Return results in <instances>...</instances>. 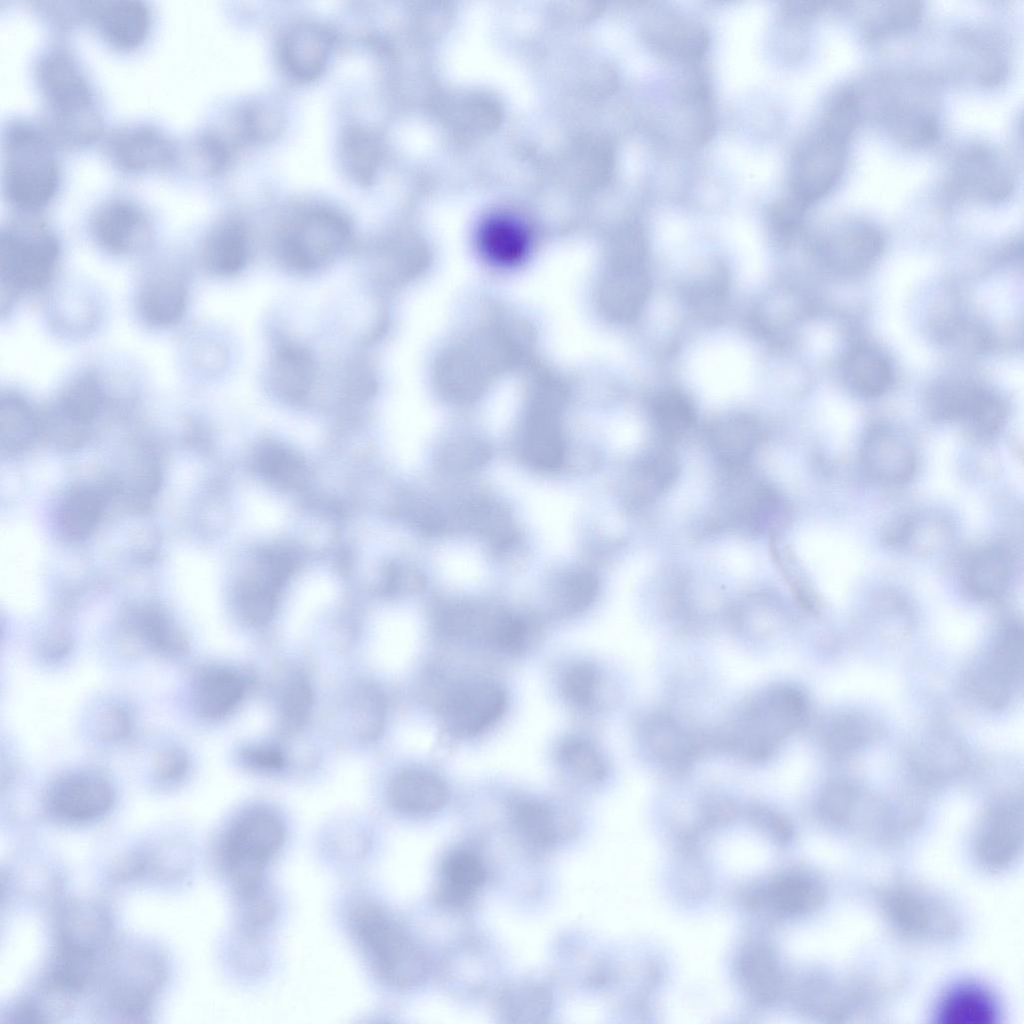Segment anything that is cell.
<instances>
[{
    "label": "cell",
    "mask_w": 1024,
    "mask_h": 1024,
    "mask_svg": "<svg viewBox=\"0 0 1024 1024\" xmlns=\"http://www.w3.org/2000/svg\"><path fill=\"white\" fill-rule=\"evenodd\" d=\"M35 79L54 138L78 146L98 136L101 116L95 96L70 52L53 48L43 53L36 63Z\"/></svg>",
    "instance_id": "6da1fadb"
},
{
    "label": "cell",
    "mask_w": 1024,
    "mask_h": 1024,
    "mask_svg": "<svg viewBox=\"0 0 1024 1024\" xmlns=\"http://www.w3.org/2000/svg\"><path fill=\"white\" fill-rule=\"evenodd\" d=\"M2 190L14 207L32 212L55 196L60 169L51 137L37 125L15 120L2 138Z\"/></svg>",
    "instance_id": "7a4b0ae2"
},
{
    "label": "cell",
    "mask_w": 1024,
    "mask_h": 1024,
    "mask_svg": "<svg viewBox=\"0 0 1024 1024\" xmlns=\"http://www.w3.org/2000/svg\"><path fill=\"white\" fill-rule=\"evenodd\" d=\"M807 714L803 691L791 685L771 687L748 703L724 746L747 759L763 760L804 723Z\"/></svg>",
    "instance_id": "3957f363"
},
{
    "label": "cell",
    "mask_w": 1024,
    "mask_h": 1024,
    "mask_svg": "<svg viewBox=\"0 0 1024 1024\" xmlns=\"http://www.w3.org/2000/svg\"><path fill=\"white\" fill-rule=\"evenodd\" d=\"M351 925L374 968L388 983L408 988L424 979V952L383 907L374 903L358 905L351 913Z\"/></svg>",
    "instance_id": "277c9868"
},
{
    "label": "cell",
    "mask_w": 1024,
    "mask_h": 1024,
    "mask_svg": "<svg viewBox=\"0 0 1024 1024\" xmlns=\"http://www.w3.org/2000/svg\"><path fill=\"white\" fill-rule=\"evenodd\" d=\"M60 256V244L44 223L30 218L12 221L0 236L2 304L25 292L44 288Z\"/></svg>",
    "instance_id": "5b68a950"
},
{
    "label": "cell",
    "mask_w": 1024,
    "mask_h": 1024,
    "mask_svg": "<svg viewBox=\"0 0 1024 1024\" xmlns=\"http://www.w3.org/2000/svg\"><path fill=\"white\" fill-rule=\"evenodd\" d=\"M284 838L281 819L265 808L245 812L230 826L222 858L240 896L263 885V868L282 847Z\"/></svg>",
    "instance_id": "8992f818"
},
{
    "label": "cell",
    "mask_w": 1024,
    "mask_h": 1024,
    "mask_svg": "<svg viewBox=\"0 0 1024 1024\" xmlns=\"http://www.w3.org/2000/svg\"><path fill=\"white\" fill-rule=\"evenodd\" d=\"M849 142L819 123L792 160L790 194L805 207L825 197L842 176Z\"/></svg>",
    "instance_id": "52a82bcc"
},
{
    "label": "cell",
    "mask_w": 1024,
    "mask_h": 1024,
    "mask_svg": "<svg viewBox=\"0 0 1024 1024\" xmlns=\"http://www.w3.org/2000/svg\"><path fill=\"white\" fill-rule=\"evenodd\" d=\"M350 232L347 219L339 212L324 208L309 211L283 236L281 257L298 271L315 270L339 255L349 241Z\"/></svg>",
    "instance_id": "ba28073f"
},
{
    "label": "cell",
    "mask_w": 1024,
    "mask_h": 1024,
    "mask_svg": "<svg viewBox=\"0 0 1024 1024\" xmlns=\"http://www.w3.org/2000/svg\"><path fill=\"white\" fill-rule=\"evenodd\" d=\"M1022 667V632L1015 626L1008 627L970 671L968 689L983 705L1000 708L1013 697Z\"/></svg>",
    "instance_id": "9c48e42d"
},
{
    "label": "cell",
    "mask_w": 1024,
    "mask_h": 1024,
    "mask_svg": "<svg viewBox=\"0 0 1024 1024\" xmlns=\"http://www.w3.org/2000/svg\"><path fill=\"white\" fill-rule=\"evenodd\" d=\"M106 996L119 1014L136 1017L144 1012L163 979V966L151 952L115 954L105 966Z\"/></svg>",
    "instance_id": "30bf717a"
},
{
    "label": "cell",
    "mask_w": 1024,
    "mask_h": 1024,
    "mask_svg": "<svg viewBox=\"0 0 1024 1024\" xmlns=\"http://www.w3.org/2000/svg\"><path fill=\"white\" fill-rule=\"evenodd\" d=\"M660 130L676 144L696 147L707 142L715 128L710 88L692 75L679 83L660 111Z\"/></svg>",
    "instance_id": "8fae6325"
},
{
    "label": "cell",
    "mask_w": 1024,
    "mask_h": 1024,
    "mask_svg": "<svg viewBox=\"0 0 1024 1024\" xmlns=\"http://www.w3.org/2000/svg\"><path fill=\"white\" fill-rule=\"evenodd\" d=\"M1014 177L998 151L983 144L968 146L955 158L948 188L964 198L998 202L1012 192Z\"/></svg>",
    "instance_id": "7c38bea8"
},
{
    "label": "cell",
    "mask_w": 1024,
    "mask_h": 1024,
    "mask_svg": "<svg viewBox=\"0 0 1024 1024\" xmlns=\"http://www.w3.org/2000/svg\"><path fill=\"white\" fill-rule=\"evenodd\" d=\"M104 401L100 380L93 374L81 375L64 388L54 410L41 420V432L64 448L77 446L99 415Z\"/></svg>",
    "instance_id": "4fadbf2b"
},
{
    "label": "cell",
    "mask_w": 1024,
    "mask_h": 1024,
    "mask_svg": "<svg viewBox=\"0 0 1024 1024\" xmlns=\"http://www.w3.org/2000/svg\"><path fill=\"white\" fill-rule=\"evenodd\" d=\"M640 33L654 51L686 64L699 62L709 45L708 32L698 20L670 8L649 11L640 24Z\"/></svg>",
    "instance_id": "5bb4252c"
},
{
    "label": "cell",
    "mask_w": 1024,
    "mask_h": 1024,
    "mask_svg": "<svg viewBox=\"0 0 1024 1024\" xmlns=\"http://www.w3.org/2000/svg\"><path fill=\"white\" fill-rule=\"evenodd\" d=\"M91 233L103 251L112 255H128L148 245L151 227L137 204L127 199H113L95 212Z\"/></svg>",
    "instance_id": "9a60e30c"
},
{
    "label": "cell",
    "mask_w": 1024,
    "mask_h": 1024,
    "mask_svg": "<svg viewBox=\"0 0 1024 1024\" xmlns=\"http://www.w3.org/2000/svg\"><path fill=\"white\" fill-rule=\"evenodd\" d=\"M48 809L67 823H86L105 815L113 804L110 785L91 774H72L58 780L50 789Z\"/></svg>",
    "instance_id": "2e32d148"
},
{
    "label": "cell",
    "mask_w": 1024,
    "mask_h": 1024,
    "mask_svg": "<svg viewBox=\"0 0 1024 1024\" xmlns=\"http://www.w3.org/2000/svg\"><path fill=\"white\" fill-rule=\"evenodd\" d=\"M81 10L101 37L119 50L139 47L150 32L151 11L140 0L91 1L85 3Z\"/></svg>",
    "instance_id": "e0dca14e"
},
{
    "label": "cell",
    "mask_w": 1024,
    "mask_h": 1024,
    "mask_svg": "<svg viewBox=\"0 0 1024 1024\" xmlns=\"http://www.w3.org/2000/svg\"><path fill=\"white\" fill-rule=\"evenodd\" d=\"M113 163L128 173H145L168 167L176 148L160 129L146 124L131 125L117 131L109 141Z\"/></svg>",
    "instance_id": "ac0fdd59"
},
{
    "label": "cell",
    "mask_w": 1024,
    "mask_h": 1024,
    "mask_svg": "<svg viewBox=\"0 0 1024 1024\" xmlns=\"http://www.w3.org/2000/svg\"><path fill=\"white\" fill-rule=\"evenodd\" d=\"M506 704L504 690L494 683L481 681L466 685L448 703L447 725L458 736L478 735L502 716Z\"/></svg>",
    "instance_id": "d6986e66"
},
{
    "label": "cell",
    "mask_w": 1024,
    "mask_h": 1024,
    "mask_svg": "<svg viewBox=\"0 0 1024 1024\" xmlns=\"http://www.w3.org/2000/svg\"><path fill=\"white\" fill-rule=\"evenodd\" d=\"M136 301L139 315L148 325L156 328L175 325L187 308V280L179 269H157L141 284Z\"/></svg>",
    "instance_id": "ffe728a7"
},
{
    "label": "cell",
    "mask_w": 1024,
    "mask_h": 1024,
    "mask_svg": "<svg viewBox=\"0 0 1024 1024\" xmlns=\"http://www.w3.org/2000/svg\"><path fill=\"white\" fill-rule=\"evenodd\" d=\"M880 118L888 133L907 146H926L939 135L936 113L922 96L893 93L883 104Z\"/></svg>",
    "instance_id": "44dd1931"
},
{
    "label": "cell",
    "mask_w": 1024,
    "mask_h": 1024,
    "mask_svg": "<svg viewBox=\"0 0 1024 1024\" xmlns=\"http://www.w3.org/2000/svg\"><path fill=\"white\" fill-rule=\"evenodd\" d=\"M884 246L881 233L865 222L841 225L825 244L827 260L841 273H858L869 268L880 256Z\"/></svg>",
    "instance_id": "7402d4cb"
},
{
    "label": "cell",
    "mask_w": 1024,
    "mask_h": 1024,
    "mask_svg": "<svg viewBox=\"0 0 1024 1024\" xmlns=\"http://www.w3.org/2000/svg\"><path fill=\"white\" fill-rule=\"evenodd\" d=\"M861 459L872 477L890 484L908 481L916 467L915 455L909 444L884 428L874 429L865 437Z\"/></svg>",
    "instance_id": "603a6c76"
},
{
    "label": "cell",
    "mask_w": 1024,
    "mask_h": 1024,
    "mask_svg": "<svg viewBox=\"0 0 1024 1024\" xmlns=\"http://www.w3.org/2000/svg\"><path fill=\"white\" fill-rule=\"evenodd\" d=\"M447 787L436 774L423 769H406L395 775L388 788L391 805L407 815H428L447 801Z\"/></svg>",
    "instance_id": "cb8c5ba5"
},
{
    "label": "cell",
    "mask_w": 1024,
    "mask_h": 1024,
    "mask_svg": "<svg viewBox=\"0 0 1024 1024\" xmlns=\"http://www.w3.org/2000/svg\"><path fill=\"white\" fill-rule=\"evenodd\" d=\"M711 447L727 472L743 470L758 445L761 430L746 414H733L715 421L709 429Z\"/></svg>",
    "instance_id": "d4e9b609"
},
{
    "label": "cell",
    "mask_w": 1024,
    "mask_h": 1024,
    "mask_svg": "<svg viewBox=\"0 0 1024 1024\" xmlns=\"http://www.w3.org/2000/svg\"><path fill=\"white\" fill-rule=\"evenodd\" d=\"M331 50V36L316 24H302L287 33L282 57L287 70L296 78L311 80L324 69Z\"/></svg>",
    "instance_id": "484cf974"
},
{
    "label": "cell",
    "mask_w": 1024,
    "mask_h": 1024,
    "mask_svg": "<svg viewBox=\"0 0 1024 1024\" xmlns=\"http://www.w3.org/2000/svg\"><path fill=\"white\" fill-rule=\"evenodd\" d=\"M243 694L244 682L237 672L213 667L197 677L193 688V706L201 717L219 719L238 706Z\"/></svg>",
    "instance_id": "4316f807"
},
{
    "label": "cell",
    "mask_w": 1024,
    "mask_h": 1024,
    "mask_svg": "<svg viewBox=\"0 0 1024 1024\" xmlns=\"http://www.w3.org/2000/svg\"><path fill=\"white\" fill-rule=\"evenodd\" d=\"M478 245L488 261L500 267H510L526 256L529 236L518 220L506 215H494L480 226Z\"/></svg>",
    "instance_id": "83f0119b"
},
{
    "label": "cell",
    "mask_w": 1024,
    "mask_h": 1024,
    "mask_svg": "<svg viewBox=\"0 0 1024 1024\" xmlns=\"http://www.w3.org/2000/svg\"><path fill=\"white\" fill-rule=\"evenodd\" d=\"M103 493L91 485H78L62 498L56 515L60 534L69 541L89 537L97 527L104 509Z\"/></svg>",
    "instance_id": "f1b7e54d"
},
{
    "label": "cell",
    "mask_w": 1024,
    "mask_h": 1024,
    "mask_svg": "<svg viewBox=\"0 0 1024 1024\" xmlns=\"http://www.w3.org/2000/svg\"><path fill=\"white\" fill-rule=\"evenodd\" d=\"M248 237L244 226L236 220H226L214 227L202 248L204 266L218 276L238 273L248 258Z\"/></svg>",
    "instance_id": "f546056e"
},
{
    "label": "cell",
    "mask_w": 1024,
    "mask_h": 1024,
    "mask_svg": "<svg viewBox=\"0 0 1024 1024\" xmlns=\"http://www.w3.org/2000/svg\"><path fill=\"white\" fill-rule=\"evenodd\" d=\"M486 877L480 858L467 849L447 854L440 869V895L453 906H463L479 891Z\"/></svg>",
    "instance_id": "4dcf8cb0"
},
{
    "label": "cell",
    "mask_w": 1024,
    "mask_h": 1024,
    "mask_svg": "<svg viewBox=\"0 0 1024 1024\" xmlns=\"http://www.w3.org/2000/svg\"><path fill=\"white\" fill-rule=\"evenodd\" d=\"M271 558V557H270ZM265 558L260 567L259 578L247 580L238 596L239 610L244 619L253 624L261 625L269 621L274 613L277 592L284 574V565L279 557Z\"/></svg>",
    "instance_id": "1f68e13d"
},
{
    "label": "cell",
    "mask_w": 1024,
    "mask_h": 1024,
    "mask_svg": "<svg viewBox=\"0 0 1024 1024\" xmlns=\"http://www.w3.org/2000/svg\"><path fill=\"white\" fill-rule=\"evenodd\" d=\"M843 373L847 386L865 398L884 394L893 379L888 359L879 351L867 347L857 348L847 356Z\"/></svg>",
    "instance_id": "d6a6232c"
},
{
    "label": "cell",
    "mask_w": 1024,
    "mask_h": 1024,
    "mask_svg": "<svg viewBox=\"0 0 1024 1024\" xmlns=\"http://www.w3.org/2000/svg\"><path fill=\"white\" fill-rule=\"evenodd\" d=\"M40 433V419L21 395L7 393L0 400V447L15 455L30 447Z\"/></svg>",
    "instance_id": "836d02e7"
},
{
    "label": "cell",
    "mask_w": 1024,
    "mask_h": 1024,
    "mask_svg": "<svg viewBox=\"0 0 1024 1024\" xmlns=\"http://www.w3.org/2000/svg\"><path fill=\"white\" fill-rule=\"evenodd\" d=\"M644 740L648 749L665 765L684 768L696 754L698 743L673 720L659 715L644 725Z\"/></svg>",
    "instance_id": "e575fe53"
},
{
    "label": "cell",
    "mask_w": 1024,
    "mask_h": 1024,
    "mask_svg": "<svg viewBox=\"0 0 1024 1024\" xmlns=\"http://www.w3.org/2000/svg\"><path fill=\"white\" fill-rule=\"evenodd\" d=\"M634 472L633 496L640 505L646 504L672 486L679 462L670 448L654 447L640 457Z\"/></svg>",
    "instance_id": "d590c367"
},
{
    "label": "cell",
    "mask_w": 1024,
    "mask_h": 1024,
    "mask_svg": "<svg viewBox=\"0 0 1024 1024\" xmlns=\"http://www.w3.org/2000/svg\"><path fill=\"white\" fill-rule=\"evenodd\" d=\"M984 388L960 380H946L930 389L927 408L932 416L941 420L971 422Z\"/></svg>",
    "instance_id": "8d00e7d4"
},
{
    "label": "cell",
    "mask_w": 1024,
    "mask_h": 1024,
    "mask_svg": "<svg viewBox=\"0 0 1024 1024\" xmlns=\"http://www.w3.org/2000/svg\"><path fill=\"white\" fill-rule=\"evenodd\" d=\"M1009 560L1005 550L990 547L975 554L965 572L967 589L979 599L998 597L1006 588Z\"/></svg>",
    "instance_id": "74e56055"
},
{
    "label": "cell",
    "mask_w": 1024,
    "mask_h": 1024,
    "mask_svg": "<svg viewBox=\"0 0 1024 1024\" xmlns=\"http://www.w3.org/2000/svg\"><path fill=\"white\" fill-rule=\"evenodd\" d=\"M271 374L274 387L281 395L298 400L307 394L312 384L313 362L302 348L284 345L274 356Z\"/></svg>",
    "instance_id": "f35d334b"
},
{
    "label": "cell",
    "mask_w": 1024,
    "mask_h": 1024,
    "mask_svg": "<svg viewBox=\"0 0 1024 1024\" xmlns=\"http://www.w3.org/2000/svg\"><path fill=\"white\" fill-rule=\"evenodd\" d=\"M500 1015L509 1022L534 1023L547 1016L551 1008L549 992L534 982L509 985L498 999Z\"/></svg>",
    "instance_id": "ab89813d"
},
{
    "label": "cell",
    "mask_w": 1024,
    "mask_h": 1024,
    "mask_svg": "<svg viewBox=\"0 0 1024 1024\" xmlns=\"http://www.w3.org/2000/svg\"><path fill=\"white\" fill-rule=\"evenodd\" d=\"M340 154L351 177L360 183L371 182L379 165L380 147L370 131L359 126L348 128L342 136Z\"/></svg>",
    "instance_id": "60d3db41"
},
{
    "label": "cell",
    "mask_w": 1024,
    "mask_h": 1024,
    "mask_svg": "<svg viewBox=\"0 0 1024 1024\" xmlns=\"http://www.w3.org/2000/svg\"><path fill=\"white\" fill-rule=\"evenodd\" d=\"M651 414L658 432L667 441L683 437L696 421L692 401L677 390L664 391L655 396L651 403Z\"/></svg>",
    "instance_id": "b9f144b4"
},
{
    "label": "cell",
    "mask_w": 1024,
    "mask_h": 1024,
    "mask_svg": "<svg viewBox=\"0 0 1024 1024\" xmlns=\"http://www.w3.org/2000/svg\"><path fill=\"white\" fill-rule=\"evenodd\" d=\"M513 819L522 836L536 846L549 847L560 838L558 815L544 802H519L514 808Z\"/></svg>",
    "instance_id": "7bdbcfd3"
},
{
    "label": "cell",
    "mask_w": 1024,
    "mask_h": 1024,
    "mask_svg": "<svg viewBox=\"0 0 1024 1024\" xmlns=\"http://www.w3.org/2000/svg\"><path fill=\"white\" fill-rule=\"evenodd\" d=\"M351 717L360 739L372 740L379 735L384 724L385 701L377 687L363 684L357 688L352 698Z\"/></svg>",
    "instance_id": "ee69618b"
},
{
    "label": "cell",
    "mask_w": 1024,
    "mask_h": 1024,
    "mask_svg": "<svg viewBox=\"0 0 1024 1024\" xmlns=\"http://www.w3.org/2000/svg\"><path fill=\"white\" fill-rule=\"evenodd\" d=\"M559 759L572 775L588 782L605 778L607 766L598 749L588 740L574 737L562 743Z\"/></svg>",
    "instance_id": "f6af8a7d"
},
{
    "label": "cell",
    "mask_w": 1024,
    "mask_h": 1024,
    "mask_svg": "<svg viewBox=\"0 0 1024 1024\" xmlns=\"http://www.w3.org/2000/svg\"><path fill=\"white\" fill-rule=\"evenodd\" d=\"M876 732V726L870 719L855 714L844 715L828 727L826 745L833 754L844 755L865 745Z\"/></svg>",
    "instance_id": "bcb514c9"
},
{
    "label": "cell",
    "mask_w": 1024,
    "mask_h": 1024,
    "mask_svg": "<svg viewBox=\"0 0 1024 1024\" xmlns=\"http://www.w3.org/2000/svg\"><path fill=\"white\" fill-rule=\"evenodd\" d=\"M136 628L153 648L162 653L176 655L187 650L184 635L159 611L150 609L142 612Z\"/></svg>",
    "instance_id": "7dc6e473"
},
{
    "label": "cell",
    "mask_w": 1024,
    "mask_h": 1024,
    "mask_svg": "<svg viewBox=\"0 0 1024 1024\" xmlns=\"http://www.w3.org/2000/svg\"><path fill=\"white\" fill-rule=\"evenodd\" d=\"M922 10L918 1L888 2L867 21L865 31L870 37L905 31L918 23Z\"/></svg>",
    "instance_id": "c3c4849f"
},
{
    "label": "cell",
    "mask_w": 1024,
    "mask_h": 1024,
    "mask_svg": "<svg viewBox=\"0 0 1024 1024\" xmlns=\"http://www.w3.org/2000/svg\"><path fill=\"white\" fill-rule=\"evenodd\" d=\"M312 700V690L305 677L292 676L284 686L280 698L283 723L292 728L304 723L310 713Z\"/></svg>",
    "instance_id": "681fc988"
},
{
    "label": "cell",
    "mask_w": 1024,
    "mask_h": 1024,
    "mask_svg": "<svg viewBox=\"0 0 1024 1024\" xmlns=\"http://www.w3.org/2000/svg\"><path fill=\"white\" fill-rule=\"evenodd\" d=\"M284 124L283 112L275 104L256 103L242 116L243 132L252 139L269 140L277 136Z\"/></svg>",
    "instance_id": "f907efd6"
},
{
    "label": "cell",
    "mask_w": 1024,
    "mask_h": 1024,
    "mask_svg": "<svg viewBox=\"0 0 1024 1024\" xmlns=\"http://www.w3.org/2000/svg\"><path fill=\"white\" fill-rule=\"evenodd\" d=\"M599 674L592 664L580 662L565 673L562 688L566 698L579 707H588L594 701Z\"/></svg>",
    "instance_id": "816d5d0a"
},
{
    "label": "cell",
    "mask_w": 1024,
    "mask_h": 1024,
    "mask_svg": "<svg viewBox=\"0 0 1024 1024\" xmlns=\"http://www.w3.org/2000/svg\"><path fill=\"white\" fill-rule=\"evenodd\" d=\"M597 580L587 573L574 574L563 582L558 596L560 609L568 614L585 610L596 597Z\"/></svg>",
    "instance_id": "f5cc1de1"
},
{
    "label": "cell",
    "mask_w": 1024,
    "mask_h": 1024,
    "mask_svg": "<svg viewBox=\"0 0 1024 1024\" xmlns=\"http://www.w3.org/2000/svg\"><path fill=\"white\" fill-rule=\"evenodd\" d=\"M727 287V274L718 264H710L692 281L689 290L690 300L700 308L717 304L723 297Z\"/></svg>",
    "instance_id": "db71d44e"
},
{
    "label": "cell",
    "mask_w": 1024,
    "mask_h": 1024,
    "mask_svg": "<svg viewBox=\"0 0 1024 1024\" xmlns=\"http://www.w3.org/2000/svg\"><path fill=\"white\" fill-rule=\"evenodd\" d=\"M807 207L792 195L781 197L768 208V221L774 233L787 236L797 230Z\"/></svg>",
    "instance_id": "11a10c76"
},
{
    "label": "cell",
    "mask_w": 1024,
    "mask_h": 1024,
    "mask_svg": "<svg viewBox=\"0 0 1024 1024\" xmlns=\"http://www.w3.org/2000/svg\"><path fill=\"white\" fill-rule=\"evenodd\" d=\"M240 897L243 904L244 925L248 932L258 931L273 919L275 903L263 885Z\"/></svg>",
    "instance_id": "9f6ffc18"
},
{
    "label": "cell",
    "mask_w": 1024,
    "mask_h": 1024,
    "mask_svg": "<svg viewBox=\"0 0 1024 1024\" xmlns=\"http://www.w3.org/2000/svg\"><path fill=\"white\" fill-rule=\"evenodd\" d=\"M192 152L204 174L218 173L226 164L228 151L221 138L214 134L199 136L193 143Z\"/></svg>",
    "instance_id": "6f0895ef"
},
{
    "label": "cell",
    "mask_w": 1024,
    "mask_h": 1024,
    "mask_svg": "<svg viewBox=\"0 0 1024 1024\" xmlns=\"http://www.w3.org/2000/svg\"><path fill=\"white\" fill-rule=\"evenodd\" d=\"M495 642L504 650L520 653L526 650L529 640V629L518 617L502 615L493 627Z\"/></svg>",
    "instance_id": "680465c9"
},
{
    "label": "cell",
    "mask_w": 1024,
    "mask_h": 1024,
    "mask_svg": "<svg viewBox=\"0 0 1024 1024\" xmlns=\"http://www.w3.org/2000/svg\"><path fill=\"white\" fill-rule=\"evenodd\" d=\"M241 758L245 765L262 771H276L284 765L282 753L277 748L270 746L247 748L243 751Z\"/></svg>",
    "instance_id": "91938a15"
},
{
    "label": "cell",
    "mask_w": 1024,
    "mask_h": 1024,
    "mask_svg": "<svg viewBox=\"0 0 1024 1024\" xmlns=\"http://www.w3.org/2000/svg\"><path fill=\"white\" fill-rule=\"evenodd\" d=\"M186 759L178 752H168L160 759L158 772L163 779H177L186 770Z\"/></svg>",
    "instance_id": "94428289"
},
{
    "label": "cell",
    "mask_w": 1024,
    "mask_h": 1024,
    "mask_svg": "<svg viewBox=\"0 0 1024 1024\" xmlns=\"http://www.w3.org/2000/svg\"><path fill=\"white\" fill-rule=\"evenodd\" d=\"M104 732L109 737H119L127 730V718L121 711L116 710L104 715Z\"/></svg>",
    "instance_id": "6125c7cd"
}]
</instances>
